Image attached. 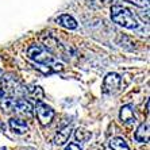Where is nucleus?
I'll return each instance as SVG.
<instances>
[{
  "mask_svg": "<svg viewBox=\"0 0 150 150\" xmlns=\"http://www.w3.org/2000/svg\"><path fill=\"white\" fill-rule=\"evenodd\" d=\"M27 57L35 64H38L42 68L45 67L46 73H53V72H61L64 69V65L53 56L49 50L41 45H31L27 49Z\"/></svg>",
  "mask_w": 150,
  "mask_h": 150,
  "instance_id": "nucleus-1",
  "label": "nucleus"
},
{
  "mask_svg": "<svg viewBox=\"0 0 150 150\" xmlns=\"http://www.w3.org/2000/svg\"><path fill=\"white\" fill-rule=\"evenodd\" d=\"M0 107L6 112H14L16 115L27 116V118H31L34 114L33 105L23 98L3 96V98H0Z\"/></svg>",
  "mask_w": 150,
  "mask_h": 150,
  "instance_id": "nucleus-2",
  "label": "nucleus"
},
{
  "mask_svg": "<svg viewBox=\"0 0 150 150\" xmlns=\"http://www.w3.org/2000/svg\"><path fill=\"white\" fill-rule=\"evenodd\" d=\"M111 19L119 26H123L125 28L129 30H137L139 27V23L137 21V18L129 8L123 6H112L111 7Z\"/></svg>",
  "mask_w": 150,
  "mask_h": 150,
  "instance_id": "nucleus-3",
  "label": "nucleus"
},
{
  "mask_svg": "<svg viewBox=\"0 0 150 150\" xmlns=\"http://www.w3.org/2000/svg\"><path fill=\"white\" fill-rule=\"evenodd\" d=\"M35 114H37V118H38L39 123L42 126H47L50 125V122L54 118V111H53L52 107H49L47 104H43V103H37L34 108Z\"/></svg>",
  "mask_w": 150,
  "mask_h": 150,
  "instance_id": "nucleus-4",
  "label": "nucleus"
},
{
  "mask_svg": "<svg viewBox=\"0 0 150 150\" xmlns=\"http://www.w3.org/2000/svg\"><path fill=\"white\" fill-rule=\"evenodd\" d=\"M120 83H122V79L118 73H108L103 81V93L111 95L116 92L120 87Z\"/></svg>",
  "mask_w": 150,
  "mask_h": 150,
  "instance_id": "nucleus-5",
  "label": "nucleus"
},
{
  "mask_svg": "<svg viewBox=\"0 0 150 150\" xmlns=\"http://www.w3.org/2000/svg\"><path fill=\"white\" fill-rule=\"evenodd\" d=\"M43 43H45L46 49L49 50L50 53H52L53 56L56 54V56H61L64 53V47L62 45L59 43L58 41H57V38H54V37H50V35H47V37H43Z\"/></svg>",
  "mask_w": 150,
  "mask_h": 150,
  "instance_id": "nucleus-6",
  "label": "nucleus"
},
{
  "mask_svg": "<svg viewBox=\"0 0 150 150\" xmlns=\"http://www.w3.org/2000/svg\"><path fill=\"white\" fill-rule=\"evenodd\" d=\"M119 118L123 123L126 125H131L135 122V112H134V107L131 104L122 105L120 112H119Z\"/></svg>",
  "mask_w": 150,
  "mask_h": 150,
  "instance_id": "nucleus-7",
  "label": "nucleus"
},
{
  "mask_svg": "<svg viewBox=\"0 0 150 150\" xmlns=\"http://www.w3.org/2000/svg\"><path fill=\"white\" fill-rule=\"evenodd\" d=\"M70 134H72V126H64L62 129H59L58 131H57V134L54 135V138H53V142H54V145H57V146H62V145H65V142H67L68 139H69Z\"/></svg>",
  "mask_w": 150,
  "mask_h": 150,
  "instance_id": "nucleus-8",
  "label": "nucleus"
},
{
  "mask_svg": "<svg viewBox=\"0 0 150 150\" xmlns=\"http://www.w3.org/2000/svg\"><path fill=\"white\" fill-rule=\"evenodd\" d=\"M10 127L16 134H25V133H27V130H28L27 123L22 118H16V116L10 119Z\"/></svg>",
  "mask_w": 150,
  "mask_h": 150,
  "instance_id": "nucleus-9",
  "label": "nucleus"
},
{
  "mask_svg": "<svg viewBox=\"0 0 150 150\" xmlns=\"http://www.w3.org/2000/svg\"><path fill=\"white\" fill-rule=\"evenodd\" d=\"M56 22L58 23L59 26H62V27L68 28V30H74V28H77V22H76V19H74L73 16L68 15V14L59 15V16L56 19Z\"/></svg>",
  "mask_w": 150,
  "mask_h": 150,
  "instance_id": "nucleus-10",
  "label": "nucleus"
},
{
  "mask_svg": "<svg viewBox=\"0 0 150 150\" xmlns=\"http://www.w3.org/2000/svg\"><path fill=\"white\" fill-rule=\"evenodd\" d=\"M137 142L146 143L149 141V123H142V125L137 129L135 134H134Z\"/></svg>",
  "mask_w": 150,
  "mask_h": 150,
  "instance_id": "nucleus-11",
  "label": "nucleus"
},
{
  "mask_svg": "<svg viewBox=\"0 0 150 150\" xmlns=\"http://www.w3.org/2000/svg\"><path fill=\"white\" fill-rule=\"evenodd\" d=\"M110 146H111L112 150H130L129 145L123 138L120 137H115L110 141Z\"/></svg>",
  "mask_w": 150,
  "mask_h": 150,
  "instance_id": "nucleus-12",
  "label": "nucleus"
},
{
  "mask_svg": "<svg viewBox=\"0 0 150 150\" xmlns=\"http://www.w3.org/2000/svg\"><path fill=\"white\" fill-rule=\"evenodd\" d=\"M89 137H91V134L88 133V131H85L84 129H79L76 131V139L80 141V142H85V141H88Z\"/></svg>",
  "mask_w": 150,
  "mask_h": 150,
  "instance_id": "nucleus-13",
  "label": "nucleus"
},
{
  "mask_svg": "<svg viewBox=\"0 0 150 150\" xmlns=\"http://www.w3.org/2000/svg\"><path fill=\"white\" fill-rule=\"evenodd\" d=\"M30 95L37 100H42L43 99V91L41 87H33L30 88Z\"/></svg>",
  "mask_w": 150,
  "mask_h": 150,
  "instance_id": "nucleus-14",
  "label": "nucleus"
},
{
  "mask_svg": "<svg viewBox=\"0 0 150 150\" xmlns=\"http://www.w3.org/2000/svg\"><path fill=\"white\" fill-rule=\"evenodd\" d=\"M125 1H129V3L134 4V6H138V7H145V6H147L149 0H125Z\"/></svg>",
  "mask_w": 150,
  "mask_h": 150,
  "instance_id": "nucleus-15",
  "label": "nucleus"
},
{
  "mask_svg": "<svg viewBox=\"0 0 150 150\" xmlns=\"http://www.w3.org/2000/svg\"><path fill=\"white\" fill-rule=\"evenodd\" d=\"M65 150H81V147L77 145V143H69L67 146V149Z\"/></svg>",
  "mask_w": 150,
  "mask_h": 150,
  "instance_id": "nucleus-16",
  "label": "nucleus"
},
{
  "mask_svg": "<svg viewBox=\"0 0 150 150\" xmlns=\"http://www.w3.org/2000/svg\"><path fill=\"white\" fill-rule=\"evenodd\" d=\"M1 74H3V70L0 69V77H1Z\"/></svg>",
  "mask_w": 150,
  "mask_h": 150,
  "instance_id": "nucleus-17",
  "label": "nucleus"
}]
</instances>
